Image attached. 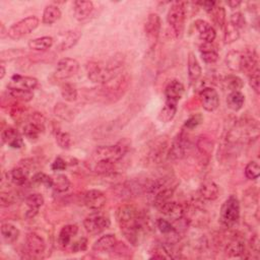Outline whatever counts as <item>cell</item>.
I'll return each mask as SVG.
<instances>
[{"label": "cell", "mask_w": 260, "mask_h": 260, "mask_svg": "<svg viewBox=\"0 0 260 260\" xmlns=\"http://www.w3.org/2000/svg\"><path fill=\"white\" fill-rule=\"evenodd\" d=\"M199 196L203 200L214 201L219 197L220 189L219 186L214 181H205L200 185Z\"/></svg>", "instance_id": "cell-27"}, {"label": "cell", "mask_w": 260, "mask_h": 260, "mask_svg": "<svg viewBox=\"0 0 260 260\" xmlns=\"http://www.w3.org/2000/svg\"><path fill=\"white\" fill-rule=\"evenodd\" d=\"M163 216L166 218L177 222L182 221L184 219V206L176 201H168L164 204H162L160 207H158Z\"/></svg>", "instance_id": "cell-15"}, {"label": "cell", "mask_w": 260, "mask_h": 260, "mask_svg": "<svg viewBox=\"0 0 260 260\" xmlns=\"http://www.w3.org/2000/svg\"><path fill=\"white\" fill-rule=\"evenodd\" d=\"M228 6L231 8V9H238V7L241 6V2H229L228 3Z\"/></svg>", "instance_id": "cell-59"}, {"label": "cell", "mask_w": 260, "mask_h": 260, "mask_svg": "<svg viewBox=\"0 0 260 260\" xmlns=\"http://www.w3.org/2000/svg\"><path fill=\"white\" fill-rule=\"evenodd\" d=\"M229 23H230L231 25H233L235 28H237L238 30L244 28L245 25H246L245 18H244V16H243V14L240 13V12H237V13L232 14Z\"/></svg>", "instance_id": "cell-53"}, {"label": "cell", "mask_w": 260, "mask_h": 260, "mask_svg": "<svg viewBox=\"0 0 260 260\" xmlns=\"http://www.w3.org/2000/svg\"><path fill=\"white\" fill-rule=\"evenodd\" d=\"M88 249V239L81 237L78 240L74 241L73 243H71L69 250L72 253H77V252H82Z\"/></svg>", "instance_id": "cell-52"}, {"label": "cell", "mask_w": 260, "mask_h": 260, "mask_svg": "<svg viewBox=\"0 0 260 260\" xmlns=\"http://www.w3.org/2000/svg\"><path fill=\"white\" fill-rule=\"evenodd\" d=\"M118 241L115 235L107 234L100 237L93 245L92 249L96 253H110L117 245Z\"/></svg>", "instance_id": "cell-22"}, {"label": "cell", "mask_w": 260, "mask_h": 260, "mask_svg": "<svg viewBox=\"0 0 260 260\" xmlns=\"http://www.w3.org/2000/svg\"><path fill=\"white\" fill-rule=\"evenodd\" d=\"M196 146L198 151L202 154V155H211L214 151V146L215 143L214 141L206 136H200L196 142Z\"/></svg>", "instance_id": "cell-40"}, {"label": "cell", "mask_w": 260, "mask_h": 260, "mask_svg": "<svg viewBox=\"0 0 260 260\" xmlns=\"http://www.w3.org/2000/svg\"><path fill=\"white\" fill-rule=\"evenodd\" d=\"M61 18V11L55 5H49L44 9L42 22L45 25H53Z\"/></svg>", "instance_id": "cell-33"}, {"label": "cell", "mask_w": 260, "mask_h": 260, "mask_svg": "<svg viewBox=\"0 0 260 260\" xmlns=\"http://www.w3.org/2000/svg\"><path fill=\"white\" fill-rule=\"evenodd\" d=\"M197 5H200V6L203 8V10H204L206 13H209V14H211V13L214 11V9L217 7V3L211 2V0H207V2L198 3Z\"/></svg>", "instance_id": "cell-56"}, {"label": "cell", "mask_w": 260, "mask_h": 260, "mask_svg": "<svg viewBox=\"0 0 260 260\" xmlns=\"http://www.w3.org/2000/svg\"><path fill=\"white\" fill-rule=\"evenodd\" d=\"M24 54L25 52L22 49H9L0 53V60H2V63H5L6 61H11L22 57Z\"/></svg>", "instance_id": "cell-49"}, {"label": "cell", "mask_w": 260, "mask_h": 260, "mask_svg": "<svg viewBox=\"0 0 260 260\" xmlns=\"http://www.w3.org/2000/svg\"><path fill=\"white\" fill-rule=\"evenodd\" d=\"M6 73H7V70H6L5 64L2 63V65H0V78L4 79L5 76H6Z\"/></svg>", "instance_id": "cell-60"}, {"label": "cell", "mask_w": 260, "mask_h": 260, "mask_svg": "<svg viewBox=\"0 0 260 260\" xmlns=\"http://www.w3.org/2000/svg\"><path fill=\"white\" fill-rule=\"evenodd\" d=\"M222 83H223L224 89L230 91V93L240 91L244 86L243 79L236 74H229V75L225 76L222 79Z\"/></svg>", "instance_id": "cell-35"}, {"label": "cell", "mask_w": 260, "mask_h": 260, "mask_svg": "<svg viewBox=\"0 0 260 260\" xmlns=\"http://www.w3.org/2000/svg\"><path fill=\"white\" fill-rule=\"evenodd\" d=\"M168 140L164 137H159L155 141H153L148 148L146 153V159L151 164H159L162 162L165 155L168 154L169 150Z\"/></svg>", "instance_id": "cell-12"}, {"label": "cell", "mask_w": 260, "mask_h": 260, "mask_svg": "<svg viewBox=\"0 0 260 260\" xmlns=\"http://www.w3.org/2000/svg\"><path fill=\"white\" fill-rule=\"evenodd\" d=\"M191 147V142L188 135L182 131L173 139L168 150V159L171 161H179L186 157Z\"/></svg>", "instance_id": "cell-6"}, {"label": "cell", "mask_w": 260, "mask_h": 260, "mask_svg": "<svg viewBox=\"0 0 260 260\" xmlns=\"http://www.w3.org/2000/svg\"><path fill=\"white\" fill-rule=\"evenodd\" d=\"M54 114L56 117H58L59 119L66 121V122H71L73 121V119L75 118L76 115V110L72 107H70L69 105L65 104V103H57L54 106Z\"/></svg>", "instance_id": "cell-29"}, {"label": "cell", "mask_w": 260, "mask_h": 260, "mask_svg": "<svg viewBox=\"0 0 260 260\" xmlns=\"http://www.w3.org/2000/svg\"><path fill=\"white\" fill-rule=\"evenodd\" d=\"M185 21L186 9L184 3H176L173 5L168 12L167 22L176 37H179L183 33Z\"/></svg>", "instance_id": "cell-5"}, {"label": "cell", "mask_w": 260, "mask_h": 260, "mask_svg": "<svg viewBox=\"0 0 260 260\" xmlns=\"http://www.w3.org/2000/svg\"><path fill=\"white\" fill-rule=\"evenodd\" d=\"M224 29H225L224 40H225L226 44L234 43L235 41H237L239 39V37H240V30L235 28L233 25L228 23V24L225 25Z\"/></svg>", "instance_id": "cell-44"}, {"label": "cell", "mask_w": 260, "mask_h": 260, "mask_svg": "<svg viewBox=\"0 0 260 260\" xmlns=\"http://www.w3.org/2000/svg\"><path fill=\"white\" fill-rule=\"evenodd\" d=\"M55 139L57 144L62 149H69L71 146V136L68 132H63L61 130H56Z\"/></svg>", "instance_id": "cell-45"}, {"label": "cell", "mask_w": 260, "mask_h": 260, "mask_svg": "<svg viewBox=\"0 0 260 260\" xmlns=\"http://www.w3.org/2000/svg\"><path fill=\"white\" fill-rule=\"evenodd\" d=\"M202 60L207 64H214L219 60V53L213 46V43H202L199 46Z\"/></svg>", "instance_id": "cell-31"}, {"label": "cell", "mask_w": 260, "mask_h": 260, "mask_svg": "<svg viewBox=\"0 0 260 260\" xmlns=\"http://www.w3.org/2000/svg\"><path fill=\"white\" fill-rule=\"evenodd\" d=\"M194 26L198 33L199 39L203 43H213L216 40L217 32L210 23L203 20H197L194 23Z\"/></svg>", "instance_id": "cell-21"}, {"label": "cell", "mask_w": 260, "mask_h": 260, "mask_svg": "<svg viewBox=\"0 0 260 260\" xmlns=\"http://www.w3.org/2000/svg\"><path fill=\"white\" fill-rule=\"evenodd\" d=\"M245 103V96L240 91L231 92L227 97V106L232 111H240Z\"/></svg>", "instance_id": "cell-36"}, {"label": "cell", "mask_w": 260, "mask_h": 260, "mask_svg": "<svg viewBox=\"0 0 260 260\" xmlns=\"http://www.w3.org/2000/svg\"><path fill=\"white\" fill-rule=\"evenodd\" d=\"M242 51H230L226 56V64L230 70L241 72Z\"/></svg>", "instance_id": "cell-38"}, {"label": "cell", "mask_w": 260, "mask_h": 260, "mask_svg": "<svg viewBox=\"0 0 260 260\" xmlns=\"http://www.w3.org/2000/svg\"><path fill=\"white\" fill-rule=\"evenodd\" d=\"M9 89V95L13 99L23 102V103H28L31 102L34 99V93L32 91L28 90H23V89H16V88H8Z\"/></svg>", "instance_id": "cell-39"}, {"label": "cell", "mask_w": 260, "mask_h": 260, "mask_svg": "<svg viewBox=\"0 0 260 260\" xmlns=\"http://www.w3.org/2000/svg\"><path fill=\"white\" fill-rule=\"evenodd\" d=\"M122 66L123 58L114 56L107 62L89 61L85 64V71L91 81L99 84H106L119 74Z\"/></svg>", "instance_id": "cell-2"}, {"label": "cell", "mask_w": 260, "mask_h": 260, "mask_svg": "<svg viewBox=\"0 0 260 260\" xmlns=\"http://www.w3.org/2000/svg\"><path fill=\"white\" fill-rule=\"evenodd\" d=\"M78 233V227L76 225H66L64 226L58 235V245L63 250L69 249L72 239L77 235Z\"/></svg>", "instance_id": "cell-23"}, {"label": "cell", "mask_w": 260, "mask_h": 260, "mask_svg": "<svg viewBox=\"0 0 260 260\" xmlns=\"http://www.w3.org/2000/svg\"><path fill=\"white\" fill-rule=\"evenodd\" d=\"M61 96L66 102H75L77 100V90L75 89V86H73L71 83H63L61 85Z\"/></svg>", "instance_id": "cell-42"}, {"label": "cell", "mask_w": 260, "mask_h": 260, "mask_svg": "<svg viewBox=\"0 0 260 260\" xmlns=\"http://www.w3.org/2000/svg\"><path fill=\"white\" fill-rule=\"evenodd\" d=\"M84 205L92 212H100L107 203L105 193L98 189H91L84 192L82 196Z\"/></svg>", "instance_id": "cell-10"}, {"label": "cell", "mask_w": 260, "mask_h": 260, "mask_svg": "<svg viewBox=\"0 0 260 260\" xmlns=\"http://www.w3.org/2000/svg\"><path fill=\"white\" fill-rule=\"evenodd\" d=\"M0 230H2V236L7 244L16 243L21 234L19 228L12 223H3Z\"/></svg>", "instance_id": "cell-30"}, {"label": "cell", "mask_w": 260, "mask_h": 260, "mask_svg": "<svg viewBox=\"0 0 260 260\" xmlns=\"http://www.w3.org/2000/svg\"><path fill=\"white\" fill-rule=\"evenodd\" d=\"M39 24H40V20L35 16L25 18L19 21L18 23L14 24L9 29V37L17 41L20 39H23L26 36L33 33L39 27Z\"/></svg>", "instance_id": "cell-7"}, {"label": "cell", "mask_w": 260, "mask_h": 260, "mask_svg": "<svg viewBox=\"0 0 260 260\" xmlns=\"http://www.w3.org/2000/svg\"><path fill=\"white\" fill-rule=\"evenodd\" d=\"M240 219V202L235 195L228 197L223 203L220 212L221 224L225 228H233Z\"/></svg>", "instance_id": "cell-4"}, {"label": "cell", "mask_w": 260, "mask_h": 260, "mask_svg": "<svg viewBox=\"0 0 260 260\" xmlns=\"http://www.w3.org/2000/svg\"><path fill=\"white\" fill-rule=\"evenodd\" d=\"M116 220L127 241L137 246L144 233L145 222L139 211L132 204H123L116 211Z\"/></svg>", "instance_id": "cell-1"}, {"label": "cell", "mask_w": 260, "mask_h": 260, "mask_svg": "<svg viewBox=\"0 0 260 260\" xmlns=\"http://www.w3.org/2000/svg\"><path fill=\"white\" fill-rule=\"evenodd\" d=\"M225 252L229 257H244L246 253L245 243L240 238L231 239L225 247Z\"/></svg>", "instance_id": "cell-26"}, {"label": "cell", "mask_w": 260, "mask_h": 260, "mask_svg": "<svg viewBox=\"0 0 260 260\" xmlns=\"http://www.w3.org/2000/svg\"><path fill=\"white\" fill-rule=\"evenodd\" d=\"M45 130L44 126L38 125L32 121H29L25 124L23 128V134L30 140H36L39 138L41 133H43Z\"/></svg>", "instance_id": "cell-37"}, {"label": "cell", "mask_w": 260, "mask_h": 260, "mask_svg": "<svg viewBox=\"0 0 260 260\" xmlns=\"http://www.w3.org/2000/svg\"><path fill=\"white\" fill-rule=\"evenodd\" d=\"M111 225L109 218L100 212H93L83 220V227L85 231L91 235H98L107 230Z\"/></svg>", "instance_id": "cell-8"}, {"label": "cell", "mask_w": 260, "mask_h": 260, "mask_svg": "<svg viewBox=\"0 0 260 260\" xmlns=\"http://www.w3.org/2000/svg\"><path fill=\"white\" fill-rule=\"evenodd\" d=\"M79 70V63L76 59L65 57L57 62L54 75L58 79H68L74 76Z\"/></svg>", "instance_id": "cell-9"}, {"label": "cell", "mask_w": 260, "mask_h": 260, "mask_svg": "<svg viewBox=\"0 0 260 260\" xmlns=\"http://www.w3.org/2000/svg\"><path fill=\"white\" fill-rule=\"evenodd\" d=\"M249 84L252 88V90L257 95H259V93H260V71H259V68L256 69L255 71H253L249 75Z\"/></svg>", "instance_id": "cell-50"}, {"label": "cell", "mask_w": 260, "mask_h": 260, "mask_svg": "<svg viewBox=\"0 0 260 260\" xmlns=\"http://www.w3.org/2000/svg\"><path fill=\"white\" fill-rule=\"evenodd\" d=\"M185 93V86L184 84L178 80L174 79L168 83L165 89V98L168 102L177 103L182 99Z\"/></svg>", "instance_id": "cell-17"}, {"label": "cell", "mask_w": 260, "mask_h": 260, "mask_svg": "<svg viewBox=\"0 0 260 260\" xmlns=\"http://www.w3.org/2000/svg\"><path fill=\"white\" fill-rule=\"evenodd\" d=\"M130 146V141L123 138L111 145L98 146L92 154L93 162H108L112 164L118 163L127 153Z\"/></svg>", "instance_id": "cell-3"}, {"label": "cell", "mask_w": 260, "mask_h": 260, "mask_svg": "<svg viewBox=\"0 0 260 260\" xmlns=\"http://www.w3.org/2000/svg\"><path fill=\"white\" fill-rule=\"evenodd\" d=\"M162 29V21L159 15L150 14L147 17V20L144 25V33L146 38L151 44H154L158 41Z\"/></svg>", "instance_id": "cell-14"}, {"label": "cell", "mask_w": 260, "mask_h": 260, "mask_svg": "<svg viewBox=\"0 0 260 260\" xmlns=\"http://www.w3.org/2000/svg\"><path fill=\"white\" fill-rule=\"evenodd\" d=\"M67 168V162L61 157H57L51 165L53 171H64Z\"/></svg>", "instance_id": "cell-55"}, {"label": "cell", "mask_w": 260, "mask_h": 260, "mask_svg": "<svg viewBox=\"0 0 260 260\" xmlns=\"http://www.w3.org/2000/svg\"><path fill=\"white\" fill-rule=\"evenodd\" d=\"M70 187V180L68 179L67 176L59 174L53 178V186L52 188L58 192V193H63L66 192Z\"/></svg>", "instance_id": "cell-41"}, {"label": "cell", "mask_w": 260, "mask_h": 260, "mask_svg": "<svg viewBox=\"0 0 260 260\" xmlns=\"http://www.w3.org/2000/svg\"><path fill=\"white\" fill-rule=\"evenodd\" d=\"M54 44V39L49 36L41 37V38H36L33 39L29 42L28 46L31 50L33 51H39V52H44L49 50Z\"/></svg>", "instance_id": "cell-32"}, {"label": "cell", "mask_w": 260, "mask_h": 260, "mask_svg": "<svg viewBox=\"0 0 260 260\" xmlns=\"http://www.w3.org/2000/svg\"><path fill=\"white\" fill-rule=\"evenodd\" d=\"M258 54L252 49H246L242 51V63H241V72L246 73L248 76L258 69Z\"/></svg>", "instance_id": "cell-19"}, {"label": "cell", "mask_w": 260, "mask_h": 260, "mask_svg": "<svg viewBox=\"0 0 260 260\" xmlns=\"http://www.w3.org/2000/svg\"><path fill=\"white\" fill-rule=\"evenodd\" d=\"M244 174H245V176L248 180H251V181L257 180L258 177H259V174H260L259 164L255 161L249 162L245 167Z\"/></svg>", "instance_id": "cell-43"}, {"label": "cell", "mask_w": 260, "mask_h": 260, "mask_svg": "<svg viewBox=\"0 0 260 260\" xmlns=\"http://www.w3.org/2000/svg\"><path fill=\"white\" fill-rule=\"evenodd\" d=\"M80 37H81V33L77 30L67 31L63 34H60L58 36V40H57L58 41L57 46H56L57 51L63 52V51L71 49L72 47H74L77 44Z\"/></svg>", "instance_id": "cell-18"}, {"label": "cell", "mask_w": 260, "mask_h": 260, "mask_svg": "<svg viewBox=\"0 0 260 260\" xmlns=\"http://www.w3.org/2000/svg\"><path fill=\"white\" fill-rule=\"evenodd\" d=\"M94 12V4L92 2H74L73 13L77 21L83 22L88 20Z\"/></svg>", "instance_id": "cell-24"}, {"label": "cell", "mask_w": 260, "mask_h": 260, "mask_svg": "<svg viewBox=\"0 0 260 260\" xmlns=\"http://www.w3.org/2000/svg\"><path fill=\"white\" fill-rule=\"evenodd\" d=\"M8 179L17 186H24L29 180V171L19 166L8 173Z\"/></svg>", "instance_id": "cell-28"}, {"label": "cell", "mask_w": 260, "mask_h": 260, "mask_svg": "<svg viewBox=\"0 0 260 260\" xmlns=\"http://www.w3.org/2000/svg\"><path fill=\"white\" fill-rule=\"evenodd\" d=\"M212 18L214 20V22L218 25L219 28L224 29L225 25L227 24V18H226V11L223 7H216L214 9V11L211 13Z\"/></svg>", "instance_id": "cell-47"}, {"label": "cell", "mask_w": 260, "mask_h": 260, "mask_svg": "<svg viewBox=\"0 0 260 260\" xmlns=\"http://www.w3.org/2000/svg\"><path fill=\"white\" fill-rule=\"evenodd\" d=\"M0 38L2 39H5L6 37H9V30L7 31V29H6V26H5V24L4 23H2V25H0Z\"/></svg>", "instance_id": "cell-58"}, {"label": "cell", "mask_w": 260, "mask_h": 260, "mask_svg": "<svg viewBox=\"0 0 260 260\" xmlns=\"http://www.w3.org/2000/svg\"><path fill=\"white\" fill-rule=\"evenodd\" d=\"M3 143L8 144L12 148H22L24 146V139L18 129L14 127L6 128L2 133Z\"/></svg>", "instance_id": "cell-20"}, {"label": "cell", "mask_w": 260, "mask_h": 260, "mask_svg": "<svg viewBox=\"0 0 260 260\" xmlns=\"http://www.w3.org/2000/svg\"><path fill=\"white\" fill-rule=\"evenodd\" d=\"M32 181L36 184H42L45 185L48 188H52L53 186V177H50L49 175L45 174L43 172H38L33 176Z\"/></svg>", "instance_id": "cell-48"}, {"label": "cell", "mask_w": 260, "mask_h": 260, "mask_svg": "<svg viewBox=\"0 0 260 260\" xmlns=\"http://www.w3.org/2000/svg\"><path fill=\"white\" fill-rule=\"evenodd\" d=\"M199 100L202 108L207 112H214L220 106L219 93L213 88L202 89L199 93Z\"/></svg>", "instance_id": "cell-13"}, {"label": "cell", "mask_w": 260, "mask_h": 260, "mask_svg": "<svg viewBox=\"0 0 260 260\" xmlns=\"http://www.w3.org/2000/svg\"><path fill=\"white\" fill-rule=\"evenodd\" d=\"M202 122H203V116H202L200 113H197V114L192 115L191 117H189V118L185 121L184 127H185L186 129L192 130V129L198 127Z\"/></svg>", "instance_id": "cell-51"}, {"label": "cell", "mask_w": 260, "mask_h": 260, "mask_svg": "<svg viewBox=\"0 0 260 260\" xmlns=\"http://www.w3.org/2000/svg\"><path fill=\"white\" fill-rule=\"evenodd\" d=\"M177 105H178L177 103L165 101V105L159 114V120L164 123L171 122L173 119H174L177 113Z\"/></svg>", "instance_id": "cell-34"}, {"label": "cell", "mask_w": 260, "mask_h": 260, "mask_svg": "<svg viewBox=\"0 0 260 260\" xmlns=\"http://www.w3.org/2000/svg\"><path fill=\"white\" fill-rule=\"evenodd\" d=\"M26 203L29 209L39 211V209L44 205L45 199L41 193H33L27 197Z\"/></svg>", "instance_id": "cell-46"}, {"label": "cell", "mask_w": 260, "mask_h": 260, "mask_svg": "<svg viewBox=\"0 0 260 260\" xmlns=\"http://www.w3.org/2000/svg\"><path fill=\"white\" fill-rule=\"evenodd\" d=\"M26 249L31 258L41 257L46 250V243L44 239L37 233L31 232L26 237Z\"/></svg>", "instance_id": "cell-11"}, {"label": "cell", "mask_w": 260, "mask_h": 260, "mask_svg": "<svg viewBox=\"0 0 260 260\" xmlns=\"http://www.w3.org/2000/svg\"><path fill=\"white\" fill-rule=\"evenodd\" d=\"M250 247H251V249L254 253L258 254V252H259V240H258V237L256 235L251 238Z\"/></svg>", "instance_id": "cell-57"}, {"label": "cell", "mask_w": 260, "mask_h": 260, "mask_svg": "<svg viewBox=\"0 0 260 260\" xmlns=\"http://www.w3.org/2000/svg\"><path fill=\"white\" fill-rule=\"evenodd\" d=\"M187 70H188V78H189L190 84H195L201 77L202 69L195 54L192 52H190L188 55Z\"/></svg>", "instance_id": "cell-25"}, {"label": "cell", "mask_w": 260, "mask_h": 260, "mask_svg": "<svg viewBox=\"0 0 260 260\" xmlns=\"http://www.w3.org/2000/svg\"><path fill=\"white\" fill-rule=\"evenodd\" d=\"M16 194L14 192H2V195H0V201H2V206L6 207V206H10L12 204H14L16 202Z\"/></svg>", "instance_id": "cell-54"}, {"label": "cell", "mask_w": 260, "mask_h": 260, "mask_svg": "<svg viewBox=\"0 0 260 260\" xmlns=\"http://www.w3.org/2000/svg\"><path fill=\"white\" fill-rule=\"evenodd\" d=\"M39 86V80L32 76H24L21 74H15L11 78V82L8 84V88L23 89L28 91H34Z\"/></svg>", "instance_id": "cell-16"}]
</instances>
